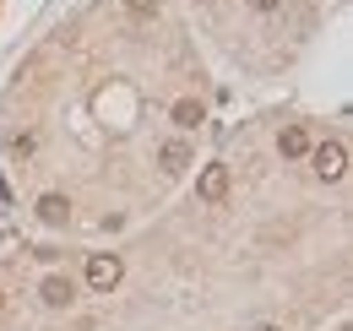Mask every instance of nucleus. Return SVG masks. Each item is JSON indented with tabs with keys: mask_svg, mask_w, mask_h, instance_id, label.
Listing matches in <instances>:
<instances>
[{
	"mask_svg": "<svg viewBox=\"0 0 353 331\" xmlns=\"http://www.w3.org/2000/svg\"><path fill=\"white\" fill-rule=\"evenodd\" d=\"M245 6H250V11H277L283 0H245Z\"/></svg>",
	"mask_w": 353,
	"mask_h": 331,
	"instance_id": "9b49d317",
	"label": "nucleus"
},
{
	"mask_svg": "<svg viewBox=\"0 0 353 331\" xmlns=\"http://www.w3.org/2000/svg\"><path fill=\"white\" fill-rule=\"evenodd\" d=\"M256 331H283V326H256Z\"/></svg>",
	"mask_w": 353,
	"mask_h": 331,
	"instance_id": "f8f14e48",
	"label": "nucleus"
},
{
	"mask_svg": "<svg viewBox=\"0 0 353 331\" xmlns=\"http://www.w3.org/2000/svg\"><path fill=\"white\" fill-rule=\"evenodd\" d=\"M228 185H234V179H228V163H207L196 174V196H201L207 207H218L223 196H228Z\"/></svg>",
	"mask_w": 353,
	"mask_h": 331,
	"instance_id": "7ed1b4c3",
	"label": "nucleus"
},
{
	"mask_svg": "<svg viewBox=\"0 0 353 331\" xmlns=\"http://www.w3.org/2000/svg\"><path fill=\"white\" fill-rule=\"evenodd\" d=\"M120 277H125V261H120L114 250L88 255V293H114V288H120Z\"/></svg>",
	"mask_w": 353,
	"mask_h": 331,
	"instance_id": "f03ea898",
	"label": "nucleus"
},
{
	"mask_svg": "<svg viewBox=\"0 0 353 331\" xmlns=\"http://www.w3.org/2000/svg\"><path fill=\"white\" fill-rule=\"evenodd\" d=\"M277 152H283L288 163L310 158V130H305V125H283V130H277Z\"/></svg>",
	"mask_w": 353,
	"mask_h": 331,
	"instance_id": "39448f33",
	"label": "nucleus"
},
{
	"mask_svg": "<svg viewBox=\"0 0 353 331\" xmlns=\"http://www.w3.org/2000/svg\"><path fill=\"white\" fill-rule=\"evenodd\" d=\"M39 299H44L49 310H71V304H77V283L60 277V272H49L44 283H39Z\"/></svg>",
	"mask_w": 353,
	"mask_h": 331,
	"instance_id": "20e7f679",
	"label": "nucleus"
},
{
	"mask_svg": "<svg viewBox=\"0 0 353 331\" xmlns=\"http://www.w3.org/2000/svg\"><path fill=\"white\" fill-rule=\"evenodd\" d=\"M33 147H39V141H33V136H28V130H22V136H17V141H11V152H17V158H33Z\"/></svg>",
	"mask_w": 353,
	"mask_h": 331,
	"instance_id": "9d476101",
	"label": "nucleus"
},
{
	"mask_svg": "<svg viewBox=\"0 0 353 331\" xmlns=\"http://www.w3.org/2000/svg\"><path fill=\"white\" fill-rule=\"evenodd\" d=\"M39 217H44L49 228H60V223H71V201L60 190H49V196H39Z\"/></svg>",
	"mask_w": 353,
	"mask_h": 331,
	"instance_id": "423d86ee",
	"label": "nucleus"
},
{
	"mask_svg": "<svg viewBox=\"0 0 353 331\" xmlns=\"http://www.w3.org/2000/svg\"><path fill=\"white\" fill-rule=\"evenodd\" d=\"M125 17L131 22H152L158 17V0H125Z\"/></svg>",
	"mask_w": 353,
	"mask_h": 331,
	"instance_id": "1a4fd4ad",
	"label": "nucleus"
},
{
	"mask_svg": "<svg viewBox=\"0 0 353 331\" xmlns=\"http://www.w3.org/2000/svg\"><path fill=\"white\" fill-rule=\"evenodd\" d=\"M169 120H174L179 130H196V125L207 120V109H201V103H196V98H179L174 109H169Z\"/></svg>",
	"mask_w": 353,
	"mask_h": 331,
	"instance_id": "0eeeda50",
	"label": "nucleus"
},
{
	"mask_svg": "<svg viewBox=\"0 0 353 331\" xmlns=\"http://www.w3.org/2000/svg\"><path fill=\"white\" fill-rule=\"evenodd\" d=\"M310 168H315V179L337 185L348 174V147L343 141H310Z\"/></svg>",
	"mask_w": 353,
	"mask_h": 331,
	"instance_id": "f257e3e1",
	"label": "nucleus"
},
{
	"mask_svg": "<svg viewBox=\"0 0 353 331\" xmlns=\"http://www.w3.org/2000/svg\"><path fill=\"white\" fill-rule=\"evenodd\" d=\"M343 331H348V326H343Z\"/></svg>",
	"mask_w": 353,
	"mask_h": 331,
	"instance_id": "ddd939ff",
	"label": "nucleus"
},
{
	"mask_svg": "<svg viewBox=\"0 0 353 331\" xmlns=\"http://www.w3.org/2000/svg\"><path fill=\"white\" fill-rule=\"evenodd\" d=\"M190 158H196V152H190V141H169V147L158 152L163 174H179V168H190Z\"/></svg>",
	"mask_w": 353,
	"mask_h": 331,
	"instance_id": "6e6552de",
	"label": "nucleus"
}]
</instances>
